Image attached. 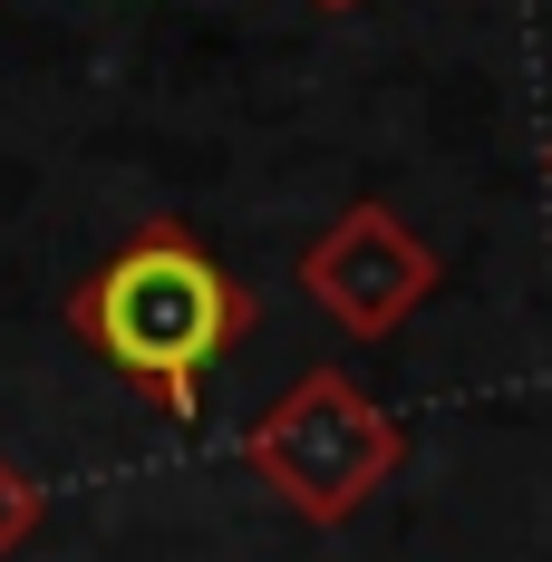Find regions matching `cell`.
Masks as SVG:
<instances>
[{"mask_svg":"<svg viewBox=\"0 0 552 562\" xmlns=\"http://www.w3.org/2000/svg\"><path fill=\"white\" fill-rule=\"evenodd\" d=\"M543 175H552V156H543Z\"/></svg>","mask_w":552,"mask_h":562,"instance_id":"cell-6","label":"cell"},{"mask_svg":"<svg viewBox=\"0 0 552 562\" xmlns=\"http://www.w3.org/2000/svg\"><path fill=\"white\" fill-rule=\"evenodd\" d=\"M40 524H49V495H40V475H30L20 456H0V562L20 553Z\"/></svg>","mask_w":552,"mask_h":562,"instance_id":"cell-4","label":"cell"},{"mask_svg":"<svg viewBox=\"0 0 552 562\" xmlns=\"http://www.w3.org/2000/svg\"><path fill=\"white\" fill-rule=\"evenodd\" d=\"M68 330H78V349L98 369H116V389H136L156 417L194 427L204 417V379L233 359V339L252 330V291L184 224H146L68 291Z\"/></svg>","mask_w":552,"mask_h":562,"instance_id":"cell-1","label":"cell"},{"mask_svg":"<svg viewBox=\"0 0 552 562\" xmlns=\"http://www.w3.org/2000/svg\"><path fill=\"white\" fill-rule=\"evenodd\" d=\"M243 465H252L301 524H349V514L407 465V427H397L349 369H311L301 389H281L272 407L252 417Z\"/></svg>","mask_w":552,"mask_h":562,"instance_id":"cell-2","label":"cell"},{"mask_svg":"<svg viewBox=\"0 0 552 562\" xmlns=\"http://www.w3.org/2000/svg\"><path fill=\"white\" fill-rule=\"evenodd\" d=\"M311 10H359V0H311Z\"/></svg>","mask_w":552,"mask_h":562,"instance_id":"cell-5","label":"cell"},{"mask_svg":"<svg viewBox=\"0 0 552 562\" xmlns=\"http://www.w3.org/2000/svg\"><path fill=\"white\" fill-rule=\"evenodd\" d=\"M437 281H446V262L397 224V204H379V194L349 204V214H330V224L301 243V291H311V311H320L330 330H349V339L407 330Z\"/></svg>","mask_w":552,"mask_h":562,"instance_id":"cell-3","label":"cell"}]
</instances>
